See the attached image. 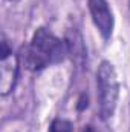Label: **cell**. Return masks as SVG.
<instances>
[{
    "mask_svg": "<svg viewBox=\"0 0 130 132\" xmlns=\"http://www.w3.org/2000/svg\"><path fill=\"white\" fill-rule=\"evenodd\" d=\"M67 52L69 49L66 42L46 28H38L23 52V63L29 71L37 72L51 65L60 63Z\"/></svg>",
    "mask_w": 130,
    "mask_h": 132,
    "instance_id": "cell-1",
    "label": "cell"
},
{
    "mask_svg": "<svg viewBox=\"0 0 130 132\" xmlns=\"http://www.w3.org/2000/svg\"><path fill=\"white\" fill-rule=\"evenodd\" d=\"M97 89L99 114L104 120L110 118L116 109L118 95H119V80L115 66L104 60L97 71Z\"/></svg>",
    "mask_w": 130,
    "mask_h": 132,
    "instance_id": "cell-2",
    "label": "cell"
},
{
    "mask_svg": "<svg viewBox=\"0 0 130 132\" xmlns=\"http://www.w3.org/2000/svg\"><path fill=\"white\" fill-rule=\"evenodd\" d=\"M18 77V59L9 49L8 42H2V59H0V92L2 95L9 94L17 83Z\"/></svg>",
    "mask_w": 130,
    "mask_h": 132,
    "instance_id": "cell-3",
    "label": "cell"
},
{
    "mask_svg": "<svg viewBox=\"0 0 130 132\" xmlns=\"http://www.w3.org/2000/svg\"><path fill=\"white\" fill-rule=\"evenodd\" d=\"M87 3H89V11H90L94 25L97 26L103 38L109 40L112 37L113 26H115V19L109 6V2L107 0H87Z\"/></svg>",
    "mask_w": 130,
    "mask_h": 132,
    "instance_id": "cell-4",
    "label": "cell"
},
{
    "mask_svg": "<svg viewBox=\"0 0 130 132\" xmlns=\"http://www.w3.org/2000/svg\"><path fill=\"white\" fill-rule=\"evenodd\" d=\"M48 132H72V123L64 118H55L51 123Z\"/></svg>",
    "mask_w": 130,
    "mask_h": 132,
    "instance_id": "cell-5",
    "label": "cell"
},
{
    "mask_svg": "<svg viewBox=\"0 0 130 132\" xmlns=\"http://www.w3.org/2000/svg\"><path fill=\"white\" fill-rule=\"evenodd\" d=\"M84 132H95V131H94L92 128H87V129H86V131H84Z\"/></svg>",
    "mask_w": 130,
    "mask_h": 132,
    "instance_id": "cell-6",
    "label": "cell"
}]
</instances>
